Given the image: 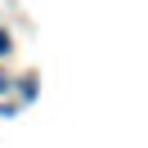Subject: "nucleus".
Here are the masks:
<instances>
[{"label": "nucleus", "instance_id": "nucleus-1", "mask_svg": "<svg viewBox=\"0 0 148 148\" xmlns=\"http://www.w3.org/2000/svg\"><path fill=\"white\" fill-rule=\"evenodd\" d=\"M9 49H14V36H9L5 27H0V58H9Z\"/></svg>", "mask_w": 148, "mask_h": 148}]
</instances>
